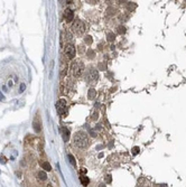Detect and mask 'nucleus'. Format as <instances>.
Masks as SVG:
<instances>
[{
	"instance_id": "f257e3e1",
	"label": "nucleus",
	"mask_w": 186,
	"mask_h": 187,
	"mask_svg": "<svg viewBox=\"0 0 186 187\" xmlns=\"http://www.w3.org/2000/svg\"><path fill=\"white\" fill-rule=\"evenodd\" d=\"M73 143H74L75 147H77V148L80 149L87 148V146H89V137H87V134L84 131H77L74 134Z\"/></svg>"
},
{
	"instance_id": "f03ea898",
	"label": "nucleus",
	"mask_w": 186,
	"mask_h": 187,
	"mask_svg": "<svg viewBox=\"0 0 186 187\" xmlns=\"http://www.w3.org/2000/svg\"><path fill=\"white\" fill-rule=\"evenodd\" d=\"M84 79L86 81L87 83H94L98 81L99 79V74H98V71L93 67H90L87 69L85 72H84Z\"/></svg>"
},
{
	"instance_id": "7ed1b4c3",
	"label": "nucleus",
	"mask_w": 186,
	"mask_h": 187,
	"mask_svg": "<svg viewBox=\"0 0 186 187\" xmlns=\"http://www.w3.org/2000/svg\"><path fill=\"white\" fill-rule=\"evenodd\" d=\"M84 73V64L81 61H75L72 64V74L75 77L82 76Z\"/></svg>"
},
{
	"instance_id": "20e7f679",
	"label": "nucleus",
	"mask_w": 186,
	"mask_h": 187,
	"mask_svg": "<svg viewBox=\"0 0 186 187\" xmlns=\"http://www.w3.org/2000/svg\"><path fill=\"white\" fill-rule=\"evenodd\" d=\"M71 28H72L73 33H75L76 35H83L84 31H85V25H84L83 21L80 19L74 20L72 24V26H71Z\"/></svg>"
},
{
	"instance_id": "39448f33",
	"label": "nucleus",
	"mask_w": 186,
	"mask_h": 187,
	"mask_svg": "<svg viewBox=\"0 0 186 187\" xmlns=\"http://www.w3.org/2000/svg\"><path fill=\"white\" fill-rule=\"evenodd\" d=\"M56 109H57V113L60 115H63L66 112V101L64 99L60 100L56 103Z\"/></svg>"
},
{
	"instance_id": "423d86ee",
	"label": "nucleus",
	"mask_w": 186,
	"mask_h": 187,
	"mask_svg": "<svg viewBox=\"0 0 186 187\" xmlns=\"http://www.w3.org/2000/svg\"><path fill=\"white\" fill-rule=\"evenodd\" d=\"M65 54H66V56L68 58H74L75 56V47L72 45V44H67V45L65 46Z\"/></svg>"
},
{
	"instance_id": "0eeeda50",
	"label": "nucleus",
	"mask_w": 186,
	"mask_h": 187,
	"mask_svg": "<svg viewBox=\"0 0 186 187\" xmlns=\"http://www.w3.org/2000/svg\"><path fill=\"white\" fill-rule=\"evenodd\" d=\"M64 17L66 21H71V20H73V18H74V12H73L71 9H66L64 11Z\"/></svg>"
},
{
	"instance_id": "6e6552de",
	"label": "nucleus",
	"mask_w": 186,
	"mask_h": 187,
	"mask_svg": "<svg viewBox=\"0 0 186 187\" xmlns=\"http://www.w3.org/2000/svg\"><path fill=\"white\" fill-rule=\"evenodd\" d=\"M61 132H62V136H63L64 141H68V139H70V131H68L67 128L62 127V128H61Z\"/></svg>"
},
{
	"instance_id": "1a4fd4ad",
	"label": "nucleus",
	"mask_w": 186,
	"mask_h": 187,
	"mask_svg": "<svg viewBox=\"0 0 186 187\" xmlns=\"http://www.w3.org/2000/svg\"><path fill=\"white\" fill-rule=\"evenodd\" d=\"M37 178L39 180H46L47 179V175H46V172H37Z\"/></svg>"
},
{
	"instance_id": "9d476101",
	"label": "nucleus",
	"mask_w": 186,
	"mask_h": 187,
	"mask_svg": "<svg viewBox=\"0 0 186 187\" xmlns=\"http://www.w3.org/2000/svg\"><path fill=\"white\" fill-rule=\"evenodd\" d=\"M95 95H96V92H95L94 89H90L89 90V94H87V98L90 100H93L95 98Z\"/></svg>"
},
{
	"instance_id": "9b49d317",
	"label": "nucleus",
	"mask_w": 186,
	"mask_h": 187,
	"mask_svg": "<svg viewBox=\"0 0 186 187\" xmlns=\"http://www.w3.org/2000/svg\"><path fill=\"white\" fill-rule=\"evenodd\" d=\"M86 56L89 58H94V56H95V53L93 52V50H87V52H86Z\"/></svg>"
},
{
	"instance_id": "f8f14e48",
	"label": "nucleus",
	"mask_w": 186,
	"mask_h": 187,
	"mask_svg": "<svg viewBox=\"0 0 186 187\" xmlns=\"http://www.w3.org/2000/svg\"><path fill=\"white\" fill-rule=\"evenodd\" d=\"M42 167L45 169V170H47V172H50L51 169H52V167H51V165L48 164V163H43L42 164Z\"/></svg>"
},
{
	"instance_id": "ddd939ff",
	"label": "nucleus",
	"mask_w": 186,
	"mask_h": 187,
	"mask_svg": "<svg viewBox=\"0 0 186 187\" xmlns=\"http://www.w3.org/2000/svg\"><path fill=\"white\" fill-rule=\"evenodd\" d=\"M68 160H70V163H71V165H73V166H75L76 161H75V158L72 156V155H68Z\"/></svg>"
},
{
	"instance_id": "4468645a",
	"label": "nucleus",
	"mask_w": 186,
	"mask_h": 187,
	"mask_svg": "<svg viewBox=\"0 0 186 187\" xmlns=\"http://www.w3.org/2000/svg\"><path fill=\"white\" fill-rule=\"evenodd\" d=\"M81 182H82L83 185L86 186L87 184H89V178H87V177H81Z\"/></svg>"
},
{
	"instance_id": "2eb2a0df",
	"label": "nucleus",
	"mask_w": 186,
	"mask_h": 187,
	"mask_svg": "<svg viewBox=\"0 0 186 187\" xmlns=\"http://www.w3.org/2000/svg\"><path fill=\"white\" fill-rule=\"evenodd\" d=\"M84 40H85V43H86V44H89V45H90V44H91V43H92L91 36H86V37L84 38Z\"/></svg>"
},
{
	"instance_id": "dca6fc26",
	"label": "nucleus",
	"mask_w": 186,
	"mask_h": 187,
	"mask_svg": "<svg viewBox=\"0 0 186 187\" xmlns=\"http://www.w3.org/2000/svg\"><path fill=\"white\" fill-rule=\"evenodd\" d=\"M108 40H109V42H113L114 34H108Z\"/></svg>"
},
{
	"instance_id": "f3484780",
	"label": "nucleus",
	"mask_w": 186,
	"mask_h": 187,
	"mask_svg": "<svg viewBox=\"0 0 186 187\" xmlns=\"http://www.w3.org/2000/svg\"><path fill=\"white\" fill-rule=\"evenodd\" d=\"M118 33H119V34H125V33H126V28H125V27H118Z\"/></svg>"
},
{
	"instance_id": "a211bd4d",
	"label": "nucleus",
	"mask_w": 186,
	"mask_h": 187,
	"mask_svg": "<svg viewBox=\"0 0 186 187\" xmlns=\"http://www.w3.org/2000/svg\"><path fill=\"white\" fill-rule=\"evenodd\" d=\"M106 184H110L111 182H112V178H111L110 175H106Z\"/></svg>"
},
{
	"instance_id": "6ab92c4d",
	"label": "nucleus",
	"mask_w": 186,
	"mask_h": 187,
	"mask_svg": "<svg viewBox=\"0 0 186 187\" xmlns=\"http://www.w3.org/2000/svg\"><path fill=\"white\" fill-rule=\"evenodd\" d=\"M25 89H26V85L24 83L20 84V86H19V92H24L25 91Z\"/></svg>"
},
{
	"instance_id": "aec40b11",
	"label": "nucleus",
	"mask_w": 186,
	"mask_h": 187,
	"mask_svg": "<svg viewBox=\"0 0 186 187\" xmlns=\"http://www.w3.org/2000/svg\"><path fill=\"white\" fill-rule=\"evenodd\" d=\"M138 153H139V148H138V147H133L132 148V155H137Z\"/></svg>"
},
{
	"instance_id": "412c9836",
	"label": "nucleus",
	"mask_w": 186,
	"mask_h": 187,
	"mask_svg": "<svg viewBox=\"0 0 186 187\" xmlns=\"http://www.w3.org/2000/svg\"><path fill=\"white\" fill-rule=\"evenodd\" d=\"M34 128H35V131H36V132H38V131L41 130L39 126H38V124H37V123H36V122H34Z\"/></svg>"
},
{
	"instance_id": "4be33fe9",
	"label": "nucleus",
	"mask_w": 186,
	"mask_h": 187,
	"mask_svg": "<svg viewBox=\"0 0 186 187\" xmlns=\"http://www.w3.org/2000/svg\"><path fill=\"white\" fill-rule=\"evenodd\" d=\"M92 119H93V120H96V119H98V113H96V112H94V113L92 114Z\"/></svg>"
},
{
	"instance_id": "5701e85b",
	"label": "nucleus",
	"mask_w": 186,
	"mask_h": 187,
	"mask_svg": "<svg viewBox=\"0 0 186 187\" xmlns=\"http://www.w3.org/2000/svg\"><path fill=\"white\" fill-rule=\"evenodd\" d=\"M100 66H99V67H100V69H103V71H104V69H106V66H104V64H102V63H100Z\"/></svg>"
},
{
	"instance_id": "b1692460",
	"label": "nucleus",
	"mask_w": 186,
	"mask_h": 187,
	"mask_svg": "<svg viewBox=\"0 0 186 187\" xmlns=\"http://www.w3.org/2000/svg\"><path fill=\"white\" fill-rule=\"evenodd\" d=\"M0 160L2 161V163H6V161H7V160H6V158H5V157L2 158V156H1V155H0Z\"/></svg>"
},
{
	"instance_id": "393cba45",
	"label": "nucleus",
	"mask_w": 186,
	"mask_h": 187,
	"mask_svg": "<svg viewBox=\"0 0 186 187\" xmlns=\"http://www.w3.org/2000/svg\"><path fill=\"white\" fill-rule=\"evenodd\" d=\"M0 100H4V95H1V92H0Z\"/></svg>"
},
{
	"instance_id": "a878e982",
	"label": "nucleus",
	"mask_w": 186,
	"mask_h": 187,
	"mask_svg": "<svg viewBox=\"0 0 186 187\" xmlns=\"http://www.w3.org/2000/svg\"><path fill=\"white\" fill-rule=\"evenodd\" d=\"M99 187H106V184H101Z\"/></svg>"
}]
</instances>
